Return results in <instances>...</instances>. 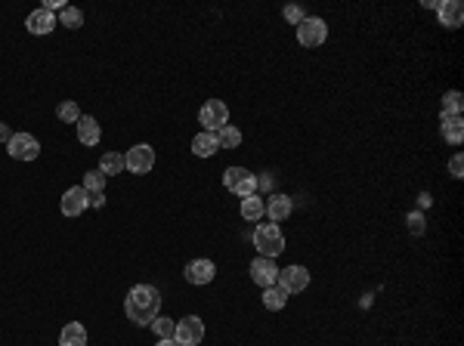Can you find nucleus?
I'll return each instance as SVG.
<instances>
[{"instance_id":"a878e982","label":"nucleus","mask_w":464,"mask_h":346,"mask_svg":"<svg viewBox=\"0 0 464 346\" xmlns=\"http://www.w3.org/2000/svg\"><path fill=\"white\" fill-rule=\"evenodd\" d=\"M84 189L90 192V195L106 192V173H102V170H87L84 173Z\"/></svg>"},{"instance_id":"6e6552de","label":"nucleus","mask_w":464,"mask_h":346,"mask_svg":"<svg viewBox=\"0 0 464 346\" xmlns=\"http://www.w3.org/2000/svg\"><path fill=\"white\" fill-rule=\"evenodd\" d=\"M152 167H155V149L152 145H134V149L124 155V170H130V173H136V176H143V173H149Z\"/></svg>"},{"instance_id":"f257e3e1","label":"nucleus","mask_w":464,"mask_h":346,"mask_svg":"<svg viewBox=\"0 0 464 346\" xmlns=\"http://www.w3.org/2000/svg\"><path fill=\"white\" fill-rule=\"evenodd\" d=\"M161 313V294L152 285H136L124 297V315L134 324H152Z\"/></svg>"},{"instance_id":"7ed1b4c3","label":"nucleus","mask_w":464,"mask_h":346,"mask_svg":"<svg viewBox=\"0 0 464 346\" xmlns=\"http://www.w3.org/2000/svg\"><path fill=\"white\" fill-rule=\"evenodd\" d=\"M223 186H226V192H232V195H239V198L257 195V176H254V173H248L245 167L223 170Z\"/></svg>"},{"instance_id":"9b49d317","label":"nucleus","mask_w":464,"mask_h":346,"mask_svg":"<svg viewBox=\"0 0 464 346\" xmlns=\"http://www.w3.org/2000/svg\"><path fill=\"white\" fill-rule=\"evenodd\" d=\"M183 275H186V281H189V285H211L214 281V275H217V266H214L211 260H189L186 263V269H183Z\"/></svg>"},{"instance_id":"2f4dec72","label":"nucleus","mask_w":464,"mask_h":346,"mask_svg":"<svg viewBox=\"0 0 464 346\" xmlns=\"http://www.w3.org/2000/svg\"><path fill=\"white\" fill-rule=\"evenodd\" d=\"M273 186H275L273 173H260V176H257V189L260 192H269V195H273Z\"/></svg>"},{"instance_id":"7c9ffc66","label":"nucleus","mask_w":464,"mask_h":346,"mask_svg":"<svg viewBox=\"0 0 464 346\" xmlns=\"http://www.w3.org/2000/svg\"><path fill=\"white\" fill-rule=\"evenodd\" d=\"M449 173H452L455 179L464 176V158H461V155H452V158H449Z\"/></svg>"},{"instance_id":"4be33fe9","label":"nucleus","mask_w":464,"mask_h":346,"mask_svg":"<svg viewBox=\"0 0 464 346\" xmlns=\"http://www.w3.org/2000/svg\"><path fill=\"white\" fill-rule=\"evenodd\" d=\"M99 170L106 173V179L124 173V155H118V151H106V155L99 158Z\"/></svg>"},{"instance_id":"bb28decb","label":"nucleus","mask_w":464,"mask_h":346,"mask_svg":"<svg viewBox=\"0 0 464 346\" xmlns=\"http://www.w3.org/2000/svg\"><path fill=\"white\" fill-rule=\"evenodd\" d=\"M56 115H59V121H62V124H78L81 108H78V102H74V99H65V102H59Z\"/></svg>"},{"instance_id":"2eb2a0df","label":"nucleus","mask_w":464,"mask_h":346,"mask_svg":"<svg viewBox=\"0 0 464 346\" xmlns=\"http://www.w3.org/2000/svg\"><path fill=\"white\" fill-rule=\"evenodd\" d=\"M291 211H294V201H291L288 195H282V192H273V195H269V201H266V217H269V223L279 226L282 220L291 217Z\"/></svg>"},{"instance_id":"72a5a7b5","label":"nucleus","mask_w":464,"mask_h":346,"mask_svg":"<svg viewBox=\"0 0 464 346\" xmlns=\"http://www.w3.org/2000/svg\"><path fill=\"white\" fill-rule=\"evenodd\" d=\"M102 204H106V195H102V192H99V195H90V207H96V211H99Z\"/></svg>"},{"instance_id":"0eeeda50","label":"nucleus","mask_w":464,"mask_h":346,"mask_svg":"<svg viewBox=\"0 0 464 346\" xmlns=\"http://www.w3.org/2000/svg\"><path fill=\"white\" fill-rule=\"evenodd\" d=\"M275 285H279L285 294H301V290L310 288V269L307 266H288V269H279V279H275Z\"/></svg>"},{"instance_id":"b1692460","label":"nucleus","mask_w":464,"mask_h":346,"mask_svg":"<svg viewBox=\"0 0 464 346\" xmlns=\"http://www.w3.org/2000/svg\"><path fill=\"white\" fill-rule=\"evenodd\" d=\"M461 108H464L461 90H446L442 93V115H461Z\"/></svg>"},{"instance_id":"1a4fd4ad","label":"nucleus","mask_w":464,"mask_h":346,"mask_svg":"<svg viewBox=\"0 0 464 346\" xmlns=\"http://www.w3.org/2000/svg\"><path fill=\"white\" fill-rule=\"evenodd\" d=\"M6 151H10V158H16V161H34V158L40 155V142L34 140L31 133H13V140L6 142Z\"/></svg>"},{"instance_id":"cd10ccee","label":"nucleus","mask_w":464,"mask_h":346,"mask_svg":"<svg viewBox=\"0 0 464 346\" xmlns=\"http://www.w3.org/2000/svg\"><path fill=\"white\" fill-rule=\"evenodd\" d=\"M174 318H164V315H158L155 322H152V331H155V337L161 340V337H174Z\"/></svg>"},{"instance_id":"f03ea898","label":"nucleus","mask_w":464,"mask_h":346,"mask_svg":"<svg viewBox=\"0 0 464 346\" xmlns=\"http://www.w3.org/2000/svg\"><path fill=\"white\" fill-rule=\"evenodd\" d=\"M254 247H257L260 257H269L275 260L282 251H285V235H282V229L275 223H260L257 229H254Z\"/></svg>"},{"instance_id":"f3484780","label":"nucleus","mask_w":464,"mask_h":346,"mask_svg":"<svg viewBox=\"0 0 464 346\" xmlns=\"http://www.w3.org/2000/svg\"><path fill=\"white\" fill-rule=\"evenodd\" d=\"M440 133H442V140H446V142L461 145V140H464V121H461V115H440Z\"/></svg>"},{"instance_id":"f8f14e48","label":"nucleus","mask_w":464,"mask_h":346,"mask_svg":"<svg viewBox=\"0 0 464 346\" xmlns=\"http://www.w3.org/2000/svg\"><path fill=\"white\" fill-rule=\"evenodd\" d=\"M436 16H440V25L449 31L461 28L464 25V6L458 0H440V6H436Z\"/></svg>"},{"instance_id":"393cba45","label":"nucleus","mask_w":464,"mask_h":346,"mask_svg":"<svg viewBox=\"0 0 464 346\" xmlns=\"http://www.w3.org/2000/svg\"><path fill=\"white\" fill-rule=\"evenodd\" d=\"M59 22L65 25V28H81V25H84V13L78 10V6H62L59 10Z\"/></svg>"},{"instance_id":"39448f33","label":"nucleus","mask_w":464,"mask_h":346,"mask_svg":"<svg viewBox=\"0 0 464 346\" xmlns=\"http://www.w3.org/2000/svg\"><path fill=\"white\" fill-rule=\"evenodd\" d=\"M325 38H328V25L325 19H316V16H307L301 25H297V44L313 50V47H322Z\"/></svg>"},{"instance_id":"c85d7f7f","label":"nucleus","mask_w":464,"mask_h":346,"mask_svg":"<svg viewBox=\"0 0 464 346\" xmlns=\"http://www.w3.org/2000/svg\"><path fill=\"white\" fill-rule=\"evenodd\" d=\"M406 223H408V232H412V235H424V229H427V220H424V213H421V211L408 213Z\"/></svg>"},{"instance_id":"c756f323","label":"nucleus","mask_w":464,"mask_h":346,"mask_svg":"<svg viewBox=\"0 0 464 346\" xmlns=\"http://www.w3.org/2000/svg\"><path fill=\"white\" fill-rule=\"evenodd\" d=\"M282 13H285V19H288L291 25H301L303 19H307V13H303V6H294V3H288Z\"/></svg>"},{"instance_id":"423d86ee","label":"nucleus","mask_w":464,"mask_h":346,"mask_svg":"<svg viewBox=\"0 0 464 346\" xmlns=\"http://www.w3.org/2000/svg\"><path fill=\"white\" fill-rule=\"evenodd\" d=\"M174 340H177V346H198L205 340V322L198 315L179 318L177 328H174Z\"/></svg>"},{"instance_id":"473e14b6","label":"nucleus","mask_w":464,"mask_h":346,"mask_svg":"<svg viewBox=\"0 0 464 346\" xmlns=\"http://www.w3.org/2000/svg\"><path fill=\"white\" fill-rule=\"evenodd\" d=\"M10 140H13L10 124H3V121H0V142H10Z\"/></svg>"},{"instance_id":"20e7f679","label":"nucleus","mask_w":464,"mask_h":346,"mask_svg":"<svg viewBox=\"0 0 464 346\" xmlns=\"http://www.w3.org/2000/svg\"><path fill=\"white\" fill-rule=\"evenodd\" d=\"M198 121L205 124L207 133H220V130L230 124V108H226V102L220 99H207L202 108H198Z\"/></svg>"},{"instance_id":"4468645a","label":"nucleus","mask_w":464,"mask_h":346,"mask_svg":"<svg viewBox=\"0 0 464 346\" xmlns=\"http://www.w3.org/2000/svg\"><path fill=\"white\" fill-rule=\"evenodd\" d=\"M74 130H78V142L81 145H99L102 140V127H99V121L96 117H90V115H81L78 117V124H74Z\"/></svg>"},{"instance_id":"9d476101","label":"nucleus","mask_w":464,"mask_h":346,"mask_svg":"<svg viewBox=\"0 0 464 346\" xmlns=\"http://www.w3.org/2000/svg\"><path fill=\"white\" fill-rule=\"evenodd\" d=\"M90 207V192L84 186H72V189L62 192V213L65 217H81Z\"/></svg>"},{"instance_id":"6ab92c4d","label":"nucleus","mask_w":464,"mask_h":346,"mask_svg":"<svg viewBox=\"0 0 464 346\" xmlns=\"http://www.w3.org/2000/svg\"><path fill=\"white\" fill-rule=\"evenodd\" d=\"M192 151H195L198 158H211L220 151V142H217V133H207V130H202V133L192 140Z\"/></svg>"},{"instance_id":"dca6fc26","label":"nucleus","mask_w":464,"mask_h":346,"mask_svg":"<svg viewBox=\"0 0 464 346\" xmlns=\"http://www.w3.org/2000/svg\"><path fill=\"white\" fill-rule=\"evenodd\" d=\"M25 28H29L31 34H50L53 28H56V16H53L50 10H34L29 13V19H25Z\"/></svg>"},{"instance_id":"f704fd0d","label":"nucleus","mask_w":464,"mask_h":346,"mask_svg":"<svg viewBox=\"0 0 464 346\" xmlns=\"http://www.w3.org/2000/svg\"><path fill=\"white\" fill-rule=\"evenodd\" d=\"M418 207H431V195H427V192H421V195H418Z\"/></svg>"},{"instance_id":"412c9836","label":"nucleus","mask_w":464,"mask_h":346,"mask_svg":"<svg viewBox=\"0 0 464 346\" xmlns=\"http://www.w3.org/2000/svg\"><path fill=\"white\" fill-rule=\"evenodd\" d=\"M285 303H288V294L279 285L263 288V306H266L269 313H279V309H285Z\"/></svg>"},{"instance_id":"5701e85b","label":"nucleus","mask_w":464,"mask_h":346,"mask_svg":"<svg viewBox=\"0 0 464 346\" xmlns=\"http://www.w3.org/2000/svg\"><path fill=\"white\" fill-rule=\"evenodd\" d=\"M217 142H220V149H226V151L239 149V145H241V130L232 127V124H226V127L217 133Z\"/></svg>"},{"instance_id":"ddd939ff","label":"nucleus","mask_w":464,"mask_h":346,"mask_svg":"<svg viewBox=\"0 0 464 346\" xmlns=\"http://www.w3.org/2000/svg\"><path fill=\"white\" fill-rule=\"evenodd\" d=\"M251 279L257 281L260 288H273L275 279H279V266H275V260L269 257H257L251 263Z\"/></svg>"},{"instance_id":"aec40b11","label":"nucleus","mask_w":464,"mask_h":346,"mask_svg":"<svg viewBox=\"0 0 464 346\" xmlns=\"http://www.w3.org/2000/svg\"><path fill=\"white\" fill-rule=\"evenodd\" d=\"M263 213H266V201H263L260 195H248V198H241V217H245L248 223H257Z\"/></svg>"},{"instance_id":"a211bd4d","label":"nucleus","mask_w":464,"mask_h":346,"mask_svg":"<svg viewBox=\"0 0 464 346\" xmlns=\"http://www.w3.org/2000/svg\"><path fill=\"white\" fill-rule=\"evenodd\" d=\"M59 346H87V328L81 322H68L59 334Z\"/></svg>"},{"instance_id":"c9c22d12","label":"nucleus","mask_w":464,"mask_h":346,"mask_svg":"<svg viewBox=\"0 0 464 346\" xmlns=\"http://www.w3.org/2000/svg\"><path fill=\"white\" fill-rule=\"evenodd\" d=\"M155 346H177V340H174V337H161Z\"/></svg>"}]
</instances>
